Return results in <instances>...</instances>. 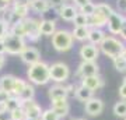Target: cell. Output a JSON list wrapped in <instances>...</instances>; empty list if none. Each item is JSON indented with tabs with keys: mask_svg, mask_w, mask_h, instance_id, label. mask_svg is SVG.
<instances>
[{
	"mask_svg": "<svg viewBox=\"0 0 126 120\" xmlns=\"http://www.w3.org/2000/svg\"><path fill=\"white\" fill-rule=\"evenodd\" d=\"M27 81L32 85H46L50 81L49 64L46 62H38L35 64L28 66Z\"/></svg>",
	"mask_w": 126,
	"mask_h": 120,
	"instance_id": "cell-1",
	"label": "cell"
},
{
	"mask_svg": "<svg viewBox=\"0 0 126 120\" xmlns=\"http://www.w3.org/2000/svg\"><path fill=\"white\" fill-rule=\"evenodd\" d=\"M98 48H99V52H102L107 57L113 60L115 57L121 56L126 46L122 39H119V38H116L113 35H107Z\"/></svg>",
	"mask_w": 126,
	"mask_h": 120,
	"instance_id": "cell-2",
	"label": "cell"
},
{
	"mask_svg": "<svg viewBox=\"0 0 126 120\" xmlns=\"http://www.w3.org/2000/svg\"><path fill=\"white\" fill-rule=\"evenodd\" d=\"M52 39V46L58 52H69L74 45V38L72 35V31L69 29H56L53 35L50 36Z\"/></svg>",
	"mask_w": 126,
	"mask_h": 120,
	"instance_id": "cell-3",
	"label": "cell"
},
{
	"mask_svg": "<svg viewBox=\"0 0 126 120\" xmlns=\"http://www.w3.org/2000/svg\"><path fill=\"white\" fill-rule=\"evenodd\" d=\"M50 81L55 84H64L70 78V67L63 62H55L49 64Z\"/></svg>",
	"mask_w": 126,
	"mask_h": 120,
	"instance_id": "cell-4",
	"label": "cell"
},
{
	"mask_svg": "<svg viewBox=\"0 0 126 120\" xmlns=\"http://www.w3.org/2000/svg\"><path fill=\"white\" fill-rule=\"evenodd\" d=\"M4 46H6V54H11V56H20L25 48H27V40L24 38H18L13 34H7L4 36Z\"/></svg>",
	"mask_w": 126,
	"mask_h": 120,
	"instance_id": "cell-5",
	"label": "cell"
},
{
	"mask_svg": "<svg viewBox=\"0 0 126 120\" xmlns=\"http://www.w3.org/2000/svg\"><path fill=\"white\" fill-rule=\"evenodd\" d=\"M24 27H25V32H27V39L31 42H36L41 36V20L35 17H27L23 20Z\"/></svg>",
	"mask_w": 126,
	"mask_h": 120,
	"instance_id": "cell-6",
	"label": "cell"
},
{
	"mask_svg": "<svg viewBox=\"0 0 126 120\" xmlns=\"http://www.w3.org/2000/svg\"><path fill=\"white\" fill-rule=\"evenodd\" d=\"M126 22V17L123 14L118 13V11H113L108 18V24H107V27H108V32L111 35H119V32H121L122 27H123V24Z\"/></svg>",
	"mask_w": 126,
	"mask_h": 120,
	"instance_id": "cell-7",
	"label": "cell"
},
{
	"mask_svg": "<svg viewBox=\"0 0 126 120\" xmlns=\"http://www.w3.org/2000/svg\"><path fill=\"white\" fill-rule=\"evenodd\" d=\"M79 54H80L83 62H97V59L99 56V48L90 43V42H86L81 45Z\"/></svg>",
	"mask_w": 126,
	"mask_h": 120,
	"instance_id": "cell-8",
	"label": "cell"
},
{
	"mask_svg": "<svg viewBox=\"0 0 126 120\" xmlns=\"http://www.w3.org/2000/svg\"><path fill=\"white\" fill-rule=\"evenodd\" d=\"M24 112H25V116H27L28 120H41V116H42V107L35 99H31V101H25V102L21 103Z\"/></svg>",
	"mask_w": 126,
	"mask_h": 120,
	"instance_id": "cell-9",
	"label": "cell"
},
{
	"mask_svg": "<svg viewBox=\"0 0 126 120\" xmlns=\"http://www.w3.org/2000/svg\"><path fill=\"white\" fill-rule=\"evenodd\" d=\"M98 73H99V67L97 64V62H81L80 66L77 67V76L80 78L98 76Z\"/></svg>",
	"mask_w": 126,
	"mask_h": 120,
	"instance_id": "cell-10",
	"label": "cell"
},
{
	"mask_svg": "<svg viewBox=\"0 0 126 120\" xmlns=\"http://www.w3.org/2000/svg\"><path fill=\"white\" fill-rule=\"evenodd\" d=\"M20 59H21V62L25 63L27 66H31V64H35V63L41 62V52L36 49V48H34V46H27V48L21 52Z\"/></svg>",
	"mask_w": 126,
	"mask_h": 120,
	"instance_id": "cell-11",
	"label": "cell"
},
{
	"mask_svg": "<svg viewBox=\"0 0 126 120\" xmlns=\"http://www.w3.org/2000/svg\"><path fill=\"white\" fill-rule=\"evenodd\" d=\"M69 91L67 87L63 84H55L48 89V98L52 101H58V99H67Z\"/></svg>",
	"mask_w": 126,
	"mask_h": 120,
	"instance_id": "cell-12",
	"label": "cell"
},
{
	"mask_svg": "<svg viewBox=\"0 0 126 120\" xmlns=\"http://www.w3.org/2000/svg\"><path fill=\"white\" fill-rule=\"evenodd\" d=\"M59 14V17L62 18L63 21H67V22H73V20H74V17L77 15V13H79V9H77L74 4H69V3H66V4H63L60 9L56 10Z\"/></svg>",
	"mask_w": 126,
	"mask_h": 120,
	"instance_id": "cell-13",
	"label": "cell"
},
{
	"mask_svg": "<svg viewBox=\"0 0 126 120\" xmlns=\"http://www.w3.org/2000/svg\"><path fill=\"white\" fill-rule=\"evenodd\" d=\"M84 109H86V113L88 116H98L104 110V102L99 98H94L93 96L90 101L86 102V107Z\"/></svg>",
	"mask_w": 126,
	"mask_h": 120,
	"instance_id": "cell-14",
	"label": "cell"
},
{
	"mask_svg": "<svg viewBox=\"0 0 126 120\" xmlns=\"http://www.w3.org/2000/svg\"><path fill=\"white\" fill-rule=\"evenodd\" d=\"M108 24V17L104 15L102 13H99L95 10V13L88 17V28H98V29H104Z\"/></svg>",
	"mask_w": 126,
	"mask_h": 120,
	"instance_id": "cell-15",
	"label": "cell"
},
{
	"mask_svg": "<svg viewBox=\"0 0 126 120\" xmlns=\"http://www.w3.org/2000/svg\"><path fill=\"white\" fill-rule=\"evenodd\" d=\"M52 109L55 110V113L63 119V117H66L69 115V112H70V105H69L67 99H58V101H52Z\"/></svg>",
	"mask_w": 126,
	"mask_h": 120,
	"instance_id": "cell-16",
	"label": "cell"
},
{
	"mask_svg": "<svg viewBox=\"0 0 126 120\" xmlns=\"http://www.w3.org/2000/svg\"><path fill=\"white\" fill-rule=\"evenodd\" d=\"M83 87H86L88 88L90 91H98L101 87L104 85V81L102 78L99 76H91V77H84V78H81V84Z\"/></svg>",
	"mask_w": 126,
	"mask_h": 120,
	"instance_id": "cell-17",
	"label": "cell"
},
{
	"mask_svg": "<svg viewBox=\"0 0 126 120\" xmlns=\"http://www.w3.org/2000/svg\"><path fill=\"white\" fill-rule=\"evenodd\" d=\"M30 10L38 14H45L46 11L52 10L48 0H30Z\"/></svg>",
	"mask_w": 126,
	"mask_h": 120,
	"instance_id": "cell-18",
	"label": "cell"
},
{
	"mask_svg": "<svg viewBox=\"0 0 126 120\" xmlns=\"http://www.w3.org/2000/svg\"><path fill=\"white\" fill-rule=\"evenodd\" d=\"M17 77L13 74H3L0 77V89H3L6 92H9L10 95L13 93V88H14V82H16Z\"/></svg>",
	"mask_w": 126,
	"mask_h": 120,
	"instance_id": "cell-19",
	"label": "cell"
},
{
	"mask_svg": "<svg viewBox=\"0 0 126 120\" xmlns=\"http://www.w3.org/2000/svg\"><path fill=\"white\" fill-rule=\"evenodd\" d=\"M107 34L104 32V29H98V28H90V32H88V42L95 46H99L101 42L105 39Z\"/></svg>",
	"mask_w": 126,
	"mask_h": 120,
	"instance_id": "cell-20",
	"label": "cell"
},
{
	"mask_svg": "<svg viewBox=\"0 0 126 120\" xmlns=\"http://www.w3.org/2000/svg\"><path fill=\"white\" fill-rule=\"evenodd\" d=\"M56 32V21L55 20H41V35L52 36Z\"/></svg>",
	"mask_w": 126,
	"mask_h": 120,
	"instance_id": "cell-21",
	"label": "cell"
},
{
	"mask_svg": "<svg viewBox=\"0 0 126 120\" xmlns=\"http://www.w3.org/2000/svg\"><path fill=\"white\" fill-rule=\"evenodd\" d=\"M93 95H94V92L90 91L88 88H86V87H83V85H79V87H76V89H74V96H76V99L80 101V102L86 103L87 101H90V99L93 98Z\"/></svg>",
	"mask_w": 126,
	"mask_h": 120,
	"instance_id": "cell-22",
	"label": "cell"
},
{
	"mask_svg": "<svg viewBox=\"0 0 126 120\" xmlns=\"http://www.w3.org/2000/svg\"><path fill=\"white\" fill-rule=\"evenodd\" d=\"M88 32H90V28L88 27H74L72 29V35L74 38V40L86 42L88 39Z\"/></svg>",
	"mask_w": 126,
	"mask_h": 120,
	"instance_id": "cell-23",
	"label": "cell"
},
{
	"mask_svg": "<svg viewBox=\"0 0 126 120\" xmlns=\"http://www.w3.org/2000/svg\"><path fill=\"white\" fill-rule=\"evenodd\" d=\"M11 10L17 21H21L30 17V6H11Z\"/></svg>",
	"mask_w": 126,
	"mask_h": 120,
	"instance_id": "cell-24",
	"label": "cell"
},
{
	"mask_svg": "<svg viewBox=\"0 0 126 120\" xmlns=\"http://www.w3.org/2000/svg\"><path fill=\"white\" fill-rule=\"evenodd\" d=\"M21 102H25V101H31V99H35V87L32 84H30L28 82L27 85H25V88L23 89V92L20 93L17 96Z\"/></svg>",
	"mask_w": 126,
	"mask_h": 120,
	"instance_id": "cell-25",
	"label": "cell"
},
{
	"mask_svg": "<svg viewBox=\"0 0 126 120\" xmlns=\"http://www.w3.org/2000/svg\"><path fill=\"white\" fill-rule=\"evenodd\" d=\"M10 34H13V35L18 36V38H24V39H27V32H25V27H24V22L23 20L21 21H17L14 22L13 25L10 27Z\"/></svg>",
	"mask_w": 126,
	"mask_h": 120,
	"instance_id": "cell-26",
	"label": "cell"
},
{
	"mask_svg": "<svg viewBox=\"0 0 126 120\" xmlns=\"http://www.w3.org/2000/svg\"><path fill=\"white\" fill-rule=\"evenodd\" d=\"M21 103L23 102H21L17 96H13V95H11V96L9 98V101L4 103L3 107H4L7 112H13V110H16V109H18V107H21Z\"/></svg>",
	"mask_w": 126,
	"mask_h": 120,
	"instance_id": "cell-27",
	"label": "cell"
},
{
	"mask_svg": "<svg viewBox=\"0 0 126 120\" xmlns=\"http://www.w3.org/2000/svg\"><path fill=\"white\" fill-rule=\"evenodd\" d=\"M113 113H115V116H118V117H123L125 119L126 117V101H118L115 105H113Z\"/></svg>",
	"mask_w": 126,
	"mask_h": 120,
	"instance_id": "cell-28",
	"label": "cell"
},
{
	"mask_svg": "<svg viewBox=\"0 0 126 120\" xmlns=\"http://www.w3.org/2000/svg\"><path fill=\"white\" fill-rule=\"evenodd\" d=\"M28 84L27 80H24V78H20V77H17L16 78V82H14V88H13V96H18L20 93L23 92V89L25 88V85Z\"/></svg>",
	"mask_w": 126,
	"mask_h": 120,
	"instance_id": "cell-29",
	"label": "cell"
},
{
	"mask_svg": "<svg viewBox=\"0 0 126 120\" xmlns=\"http://www.w3.org/2000/svg\"><path fill=\"white\" fill-rule=\"evenodd\" d=\"M112 63H113V67L116 68V71H119V73H126V59L122 54L113 59Z\"/></svg>",
	"mask_w": 126,
	"mask_h": 120,
	"instance_id": "cell-30",
	"label": "cell"
},
{
	"mask_svg": "<svg viewBox=\"0 0 126 120\" xmlns=\"http://www.w3.org/2000/svg\"><path fill=\"white\" fill-rule=\"evenodd\" d=\"M95 10H97V11H99V13H102L104 15H107L108 18H109V15L115 11V10L112 9V6L108 4V3H97Z\"/></svg>",
	"mask_w": 126,
	"mask_h": 120,
	"instance_id": "cell-31",
	"label": "cell"
},
{
	"mask_svg": "<svg viewBox=\"0 0 126 120\" xmlns=\"http://www.w3.org/2000/svg\"><path fill=\"white\" fill-rule=\"evenodd\" d=\"M73 24H74V27H88V17L79 11L73 20Z\"/></svg>",
	"mask_w": 126,
	"mask_h": 120,
	"instance_id": "cell-32",
	"label": "cell"
},
{
	"mask_svg": "<svg viewBox=\"0 0 126 120\" xmlns=\"http://www.w3.org/2000/svg\"><path fill=\"white\" fill-rule=\"evenodd\" d=\"M41 120H60V117H59L56 113H55V110L52 109V107H49V109H45V110H42Z\"/></svg>",
	"mask_w": 126,
	"mask_h": 120,
	"instance_id": "cell-33",
	"label": "cell"
},
{
	"mask_svg": "<svg viewBox=\"0 0 126 120\" xmlns=\"http://www.w3.org/2000/svg\"><path fill=\"white\" fill-rule=\"evenodd\" d=\"M95 6H97V3L90 1V3H87L84 7L79 9V11H80V13H83L84 15H87V17H90V15H93V14L95 13Z\"/></svg>",
	"mask_w": 126,
	"mask_h": 120,
	"instance_id": "cell-34",
	"label": "cell"
},
{
	"mask_svg": "<svg viewBox=\"0 0 126 120\" xmlns=\"http://www.w3.org/2000/svg\"><path fill=\"white\" fill-rule=\"evenodd\" d=\"M10 116H11V120H27V116H25V112H24L23 106L13 112H10Z\"/></svg>",
	"mask_w": 126,
	"mask_h": 120,
	"instance_id": "cell-35",
	"label": "cell"
},
{
	"mask_svg": "<svg viewBox=\"0 0 126 120\" xmlns=\"http://www.w3.org/2000/svg\"><path fill=\"white\" fill-rule=\"evenodd\" d=\"M9 31H10V27L6 24V22H3L1 20H0V40L4 39V36L9 34Z\"/></svg>",
	"mask_w": 126,
	"mask_h": 120,
	"instance_id": "cell-36",
	"label": "cell"
},
{
	"mask_svg": "<svg viewBox=\"0 0 126 120\" xmlns=\"http://www.w3.org/2000/svg\"><path fill=\"white\" fill-rule=\"evenodd\" d=\"M48 1H49L50 7H52V9H55V10L60 9L63 4H66V3H67V0H48Z\"/></svg>",
	"mask_w": 126,
	"mask_h": 120,
	"instance_id": "cell-37",
	"label": "cell"
},
{
	"mask_svg": "<svg viewBox=\"0 0 126 120\" xmlns=\"http://www.w3.org/2000/svg\"><path fill=\"white\" fill-rule=\"evenodd\" d=\"M11 96L9 92H6V91H3V89H0V107L4 106V103L9 101V98Z\"/></svg>",
	"mask_w": 126,
	"mask_h": 120,
	"instance_id": "cell-38",
	"label": "cell"
},
{
	"mask_svg": "<svg viewBox=\"0 0 126 120\" xmlns=\"http://www.w3.org/2000/svg\"><path fill=\"white\" fill-rule=\"evenodd\" d=\"M116 9L118 13H126V0H116Z\"/></svg>",
	"mask_w": 126,
	"mask_h": 120,
	"instance_id": "cell-39",
	"label": "cell"
},
{
	"mask_svg": "<svg viewBox=\"0 0 126 120\" xmlns=\"http://www.w3.org/2000/svg\"><path fill=\"white\" fill-rule=\"evenodd\" d=\"M0 120H11L10 112H7L4 107H0Z\"/></svg>",
	"mask_w": 126,
	"mask_h": 120,
	"instance_id": "cell-40",
	"label": "cell"
},
{
	"mask_svg": "<svg viewBox=\"0 0 126 120\" xmlns=\"http://www.w3.org/2000/svg\"><path fill=\"white\" fill-rule=\"evenodd\" d=\"M91 0H73V4L76 6L77 9H81V7H84L87 3H90Z\"/></svg>",
	"mask_w": 126,
	"mask_h": 120,
	"instance_id": "cell-41",
	"label": "cell"
},
{
	"mask_svg": "<svg viewBox=\"0 0 126 120\" xmlns=\"http://www.w3.org/2000/svg\"><path fill=\"white\" fill-rule=\"evenodd\" d=\"M119 96H121L123 101H126V84H122L121 87H119Z\"/></svg>",
	"mask_w": 126,
	"mask_h": 120,
	"instance_id": "cell-42",
	"label": "cell"
},
{
	"mask_svg": "<svg viewBox=\"0 0 126 120\" xmlns=\"http://www.w3.org/2000/svg\"><path fill=\"white\" fill-rule=\"evenodd\" d=\"M11 6H30V0H14Z\"/></svg>",
	"mask_w": 126,
	"mask_h": 120,
	"instance_id": "cell-43",
	"label": "cell"
},
{
	"mask_svg": "<svg viewBox=\"0 0 126 120\" xmlns=\"http://www.w3.org/2000/svg\"><path fill=\"white\" fill-rule=\"evenodd\" d=\"M119 36H121L122 40H126V22L123 24V27H122L121 32H119Z\"/></svg>",
	"mask_w": 126,
	"mask_h": 120,
	"instance_id": "cell-44",
	"label": "cell"
},
{
	"mask_svg": "<svg viewBox=\"0 0 126 120\" xmlns=\"http://www.w3.org/2000/svg\"><path fill=\"white\" fill-rule=\"evenodd\" d=\"M6 62H7V57H6V54H0V70L6 66Z\"/></svg>",
	"mask_w": 126,
	"mask_h": 120,
	"instance_id": "cell-45",
	"label": "cell"
},
{
	"mask_svg": "<svg viewBox=\"0 0 126 120\" xmlns=\"http://www.w3.org/2000/svg\"><path fill=\"white\" fill-rule=\"evenodd\" d=\"M0 54H6V46L3 40H0Z\"/></svg>",
	"mask_w": 126,
	"mask_h": 120,
	"instance_id": "cell-46",
	"label": "cell"
},
{
	"mask_svg": "<svg viewBox=\"0 0 126 120\" xmlns=\"http://www.w3.org/2000/svg\"><path fill=\"white\" fill-rule=\"evenodd\" d=\"M3 1H6L7 4H10V6H11V4H13V1H14V0H3Z\"/></svg>",
	"mask_w": 126,
	"mask_h": 120,
	"instance_id": "cell-47",
	"label": "cell"
},
{
	"mask_svg": "<svg viewBox=\"0 0 126 120\" xmlns=\"http://www.w3.org/2000/svg\"><path fill=\"white\" fill-rule=\"evenodd\" d=\"M122 56H123V57L126 59V48H125V49H123V52H122Z\"/></svg>",
	"mask_w": 126,
	"mask_h": 120,
	"instance_id": "cell-48",
	"label": "cell"
},
{
	"mask_svg": "<svg viewBox=\"0 0 126 120\" xmlns=\"http://www.w3.org/2000/svg\"><path fill=\"white\" fill-rule=\"evenodd\" d=\"M123 84H126V76H125V78H123Z\"/></svg>",
	"mask_w": 126,
	"mask_h": 120,
	"instance_id": "cell-49",
	"label": "cell"
},
{
	"mask_svg": "<svg viewBox=\"0 0 126 120\" xmlns=\"http://www.w3.org/2000/svg\"><path fill=\"white\" fill-rule=\"evenodd\" d=\"M74 120H86V119H74Z\"/></svg>",
	"mask_w": 126,
	"mask_h": 120,
	"instance_id": "cell-50",
	"label": "cell"
},
{
	"mask_svg": "<svg viewBox=\"0 0 126 120\" xmlns=\"http://www.w3.org/2000/svg\"><path fill=\"white\" fill-rule=\"evenodd\" d=\"M123 120H126V117H125V119H123Z\"/></svg>",
	"mask_w": 126,
	"mask_h": 120,
	"instance_id": "cell-51",
	"label": "cell"
},
{
	"mask_svg": "<svg viewBox=\"0 0 126 120\" xmlns=\"http://www.w3.org/2000/svg\"><path fill=\"white\" fill-rule=\"evenodd\" d=\"M27 120H28V119H27Z\"/></svg>",
	"mask_w": 126,
	"mask_h": 120,
	"instance_id": "cell-52",
	"label": "cell"
}]
</instances>
